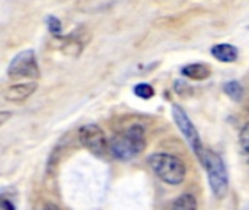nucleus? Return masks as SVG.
Segmentation results:
<instances>
[{
  "label": "nucleus",
  "instance_id": "obj_19",
  "mask_svg": "<svg viewBox=\"0 0 249 210\" xmlns=\"http://www.w3.org/2000/svg\"><path fill=\"white\" fill-rule=\"evenodd\" d=\"M245 108H247V111L249 113V98H248V101H247V104H245Z\"/></svg>",
  "mask_w": 249,
  "mask_h": 210
},
{
  "label": "nucleus",
  "instance_id": "obj_6",
  "mask_svg": "<svg viewBox=\"0 0 249 210\" xmlns=\"http://www.w3.org/2000/svg\"><path fill=\"white\" fill-rule=\"evenodd\" d=\"M79 142L83 148H86L90 153L96 156L105 155L108 148V140L105 137V133L98 124H86L80 127Z\"/></svg>",
  "mask_w": 249,
  "mask_h": 210
},
{
  "label": "nucleus",
  "instance_id": "obj_14",
  "mask_svg": "<svg viewBox=\"0 0 249 210\" xmlns=\"http://www.w3.org/2000/svg\"><path fill=\"white\" fill-rule=\"evenodd\" d=\"M47 26H48V31L54 35V37H61V22L60 19H57L55 16H48L47 19Z\"/></svg>",
  "mask_w": 249,
  "mask_h": 210
},
{
  "label": "nucleus",
  "instance_id": "obj_7",
  "mask_svg": "<svg viewBox=\"0 0 249 210\" xmlns=\"http://www.w3.org/2000/svg\"><path fill=\"white\" fill-rule=\"evenodd\" d=\"M90 41V32L88 28L80 26L66 37H60V50L64 56L79 57L85 50L86 44Z\"/></svg>",
  "mask_w": 249,
  "mask_h": 210
},
{
  "label": "nucleus",
  "instance_id": "obj_9",
  "mask_svg": "<svg viewBox=\"0 0 249 210\" xmlns=\"http://www.w3.org/2000/svg\"><path fill=\"white\" fill-rule=\"evenodd\" d=\"M210 53H212V56H213L216 60H219V61H222V63H233V61H236L238 57H239L238 48H236L235 45L226 44V42L213 45L212 50H210Z\"/></svg>",
  "mask_w": 249,
  "mask_h": 210
},
{
  "label": "nucleus",
  "instance_id": "obj_2",
  "mask_svg": "<svg viewBox=\"0 0 249 210\" xmlns=\"http://www.w3.org/2000/svg\"><path fill=\"white\" fill-rule=\"evenodd\" d=\"M200 162L207 172V180L214 197L220 200L225 199L229 191V174L222 156L213 151H204Z\"/></svg>",
  "mask_w": 249,
  "mask_h": 210
},
{
  "label": "nucleus",
  "instance_id": "obj_12",
  "mask_svg": "<svg viewBox=\"0 0 249 210\" xmlns=\"http://www.w3.org/2000/svg\"><path fill=\"white\" fill-rule=\"evenodd\" d=\"M223 91H225V94H226L231 99H233V101H241L242 96H244V88H242V85H241L239 82H236V80L228 82V83L223 86Z\"/></svg>",
  "mask_w": 249,
  "mask_h": 210
},
{
  "label": "nucleus",
  "instance_id": "obj_16",
  "mask_svg": "<svg viewBox=\"0 0 249 210\" xmlns=\"http://www.w3.org/2000/svg\"><path fill=\"white\" fill-rule=\"evenodd\" d=\"M1 209L3 210H15V206L12 205V202H9L7 199L1 200Z\"/></svg>",
  "mask_w": 249,
  "mask_h": 210
},
{
  "label": "nucleus",
  "instance_id": "obj_11",
  "mask_svg": "<svg viewBox=\"0 0 249 210\" xmlns=\"http://www.w3.org/2000/svg\"><path fill=\"white\" fill-rule=\"evenodd\" d=\"M172 210H197V200L193 194H182L175 200Z\"/></svg>",
  "mask_w": 249,
  "mask_h": 210
},
{
  "label": "nucleus",
  "instance_id": "obj_18",
  "mask_svg": "<svg viewBox=\"0 0 249 210\" xmlns=\"http://www.w3.org/2000/svg\"><path fill=\"white\" fill-rule=\"evenodd\" d=\"M42 210H60V208H58V206H55L54 203H47Z\"/></svg>",
  "mask_w": 249,
  "mask_h": 210
},
{
  "label": "nucleus",
  "instance_id": "obj_10",
  "mask_svg": "<svg viewBox=\"0 0 249 210\" xmlns=\"http://www.w3.org/2000/svg\"><path fill=\"white\" fill-rule=\"evenodd\" d=\"M182 75L191 80H206L207 77H210L212 70L209 66L203 64V63H191L182 67Z\"/></svg>",
  "mask_w": 249,
  "mask_h": 210
},
{
  "label": "nucleus",
  "instance_id": "obj_5",
  "mask_svg": "<svg viewBox=\"0 0 249 210\" xmlns=\"http://www.w3.org/2000/svg\"><path fill=\"white\" fill-rule=\"evenodd\" d=\"M172 117H174V121H175L177 127L179 129V132L182 133V136L188 142L190 148L193 149V152L196 153V156L201 161L206 149L203 146V142L200 139V134H198L194 123L190 120V117L187 115V113L179 105H174L172 107Z\"/></svg>",
  "mask_w": 249,
  "mask_h": 210
},
{
  "label": "nucleus",
  "instance_id": "obj_17",
  "mask_svg": "<svg viewBox=\"0 0 249 210\" xmlns=\"http://www.w3.org/2000/svg\"><path fill=\"white\" fill-rule=\"evenodd\" d=\"M10 115H12L10 113H6V111H3V113L0 114V117H1V118H0V124L3 126V124H4V121H6V120L10 117Z\"/></svg>",
  "mask_w": 249,
  "mask_h": 210
},
{
  "label": "nucleus",
  "instance_id": "obj_3",
  "mask_svg": "<svg viewBox=\"0 0 249 210\" xmlns=\"http://www.w3.org/2000/svg\"><path fill=\"white\" fill-rule=\"evenodd\" d=\"M150 168L166 184L178 186L185 180L187 168L182 159L169 153H155L149 158Z\"/></svg>",
  "mask_w": 249,
  "mask_h": 210
},
{
  "label": "nucleus",
  "instance_id": "obj_1",
  "mask_svg": "<svg viewBox=\"0 0 249 210\" xmlns=\"http://www.w3.org/2000/svg\"><path fill=\"white\" fill-rule=\"evenodd\" d=\"M146 149V132L142 126L133 124L112 136L109 140V152L114 158L128 161L140 155Z\"/></svg>",
  "mask_w": 249,
  "mask_h": 210
},
{
  "label": "nucleus",
  "instance_id": "obj_4",
  "mask_svg": "<svg viewBox=\"0 0 249 210\" xmlns=\"http://www.w3.org/2000/svg\"><path fill=\"white\" fill-rule=\"evenodd\" d=\"M7 76L12 80L36 82L39 79V66L34 50H23L18 53L7 67Z\"/></svg>",
  "mask_w": 249,
  "mask_h": 210
},
{
  "label": "nucleus",
  "instance_id": "obj_8",
  "mask_svg": "<svg viewBox=\"0 0 249 210\" xmlns=\"http://www.w3.org/2000/svg\"><path fill=\"white\" fill-rule=\"evenodd\" d=\"M38 88L36 82H22V83H15L7 86L3 91V98L7 102H15V104H20L23 101H26Z\"/></svg>",
  "mask_w": 249,
  "mask_h": 210
},
{
  "label": "nucleus",
  "instance_id": "obj_15",
  "mask_svg": "<svg viewBox=\"0 0 249 210\" xmlns=\"http://www.w3.org/2000/svg\"><path fill=\"white\" fill-rule=\"evenodd\" d=\"M239 140H241V145H242V148L245 149V152H248L249 153V121L244 126V129L241 130Z\"/></svg>",
  "mask_w": 249,
  "mask_h": 210
},
{
  "label": "nucleus",
  "instance_id": "obj_13",
  "mask_svg": "<svg viewBox=\"0 0 249 210\" xmlns=\"http://www.w3.org/2000/svg\"><path fill=\"white\" fill-rule=\"evenodd\" d=\"M134 94H136L139 98L150 99V98L155 95V89H153L149 83H139V85L134 86Z\"/></svg>",
  "mask_w": 249,
  "mask_h": 210
}]
</instances>
